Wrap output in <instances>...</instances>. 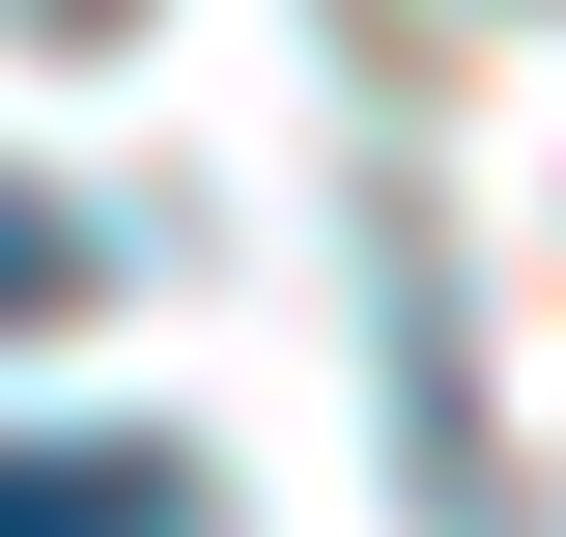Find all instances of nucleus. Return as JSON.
Wrapping results in <instances>:
<instances>
[{"instance_id":"nucleus-2","label":"nucleus","mask_w":566,"mask_h":537,"mask_svg":"<svg viewBox=\"0 0 566 537\" xmlns=\"http://www.w3.org/2000/svg\"><path fill=\"white\" fill-rule=\"evenodd\" d=\"M0 312H85V227L29 199V170H0Z\"/></svg>"},{"instance_id":"nucleus-1","label":"nucleus","mask_w":566,"mask_h":537,"mask_svg":"<svg viewBox=\"0 0 566 537\" xmlns=\"http://www.w3.org/2000/svg\"><path fill=\"white\" fill-rule=\"evenodd\" d=\"M0 537H170L142 453H0Z\"/></svg>"}]
</instances>
